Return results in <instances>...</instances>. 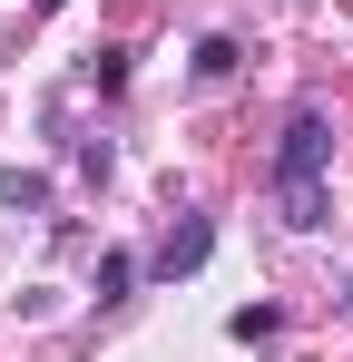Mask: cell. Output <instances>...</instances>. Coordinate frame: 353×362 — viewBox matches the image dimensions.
I'll use <instances>...</instances> for the list:
<instances>
[{"instance_id":"obj_3","label":"cell","mask_w":353,"mask_h":362,"mask_svg":"<svg viewBox=\"0 0 353 362\" xmlns=\"http://www.w3.org/2000/svg\"><path fill=\"white\" fill-rule=\"evenodd\" d=\"M235 59H245V49H235L226 30H216V40H196V88H226V78H235Z\"/></svg>"},{"instance_id":"obj_1","label":"cell","mask_w":353,"mask_h":362,"mask_svg":"<svg viewBox=\"0 0 353 362\" xmlns=\"http://www.w3.org/2000/svg\"><path fill=\"white\" fill-rule=\"evenodd\" d=\"M324 157H334V127L324 108H294L285 137H275V196H285V226H324Z\"/></svg>"},{"instance_id":"obj_2","label":"cell","mask_w":353,"mask_h":362,"mask_svg":"<svg viewBox=\"0 0 353 362\" xmlns=\"http://www.w3.org/2000/svg\"><path fill=\"white\" fill-rule=\"evenodd\" d=\"M206 255H216V226H206V216H176L167 226V245H157V274H196V264H206Z\"/></svg>"},{"instance_id":"obj_4","label":"cell","mask_w":353,"mask_h":362,"mask_svg":"<svg viewBox=\"0 0 353 362\" xmlns=\"http://www.w3.org/2000/svg\"><path fill=\"white\" fill-rule=\"evenodd\" d=\"M0 206L40 216V206H50V177H40V167H10V177H0Z\"/></svg>"},{"instance_id":"obj_6","label":"cell","mask_w":353,"mask_h":362,"mask_svg":"<svg viewBox=\"0 0 353 362\" xmlns=\"http://www.w3.org/2000/svg\"><path fill=\"white\" fill-rule=\"evenodd\" d=\"M40 10H59V0H40Z\"/></svg>"},{"instance_id":"obj_5","label":"cell","mask_w":353,"mask_h":362,"mask_svg":"<svg viewBox=\"0 0 353 362\" xmlns=\"http://www.w3.org/2000/svg\"><path fill=\"white\" fill-rule=\"evenodd\" d=\"M128 284H138V264H128V255H99V274H89V294H99V303H118Z\"/></svg>"}]
</instances>
